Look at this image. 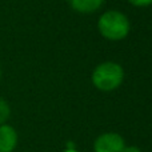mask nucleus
Wrapping results in <instances>:
<instances>
[{"instance_id": "obj_3", "label": "nucleus", "mask_w": 152, "mask_h": 152, "mask_svg": "<svg viewBox=\"0 0 152 152\" xmlns=\"http://www.w3.org/2000/svg\"><path fill=\"white\" fill-rule=\"evenodd\" d=\"M124 147V137L116 132L102 134L94 142V152H123Z\"/></svg>"}, {"instance_id": "obj_7", "label": "nucleus", "mask_w": 152, "mask_h": 152, "mask_svg": "<svg viewBox=\"0 0 152 152\" xmlns=\"http://www.w3.org/2000/svg\"><path fill=\"white\" fill-rule=\"evenodd\" d=\"M128 3L137 8H144L152 5V0H128Z\"/></svg>"}, {"instance_id": "obj_2", "label": "nucleus", "mask_w": 152, "mask_h": 152, "mask_svg": "<svg viewBox=\"0 0 152 152\" xmlns=\"http://www.w3.org/2000/svg\"><path fill=\"white\" fill-rule=\"evenodd\" d=\"M91 80L99 91H115L123 84L124 69L116 61H103L95 67Z\"/></svg>"}, {"instance_id": "obj_6", "label": "nucleus", "mask_w": 152, "mask_h": 152, "mask_svg": "<svg viewBox=\"0 0 152 152\" xmlns=\"http://www.w3.org/2000/svg\"><path fill=\"white\" fill-rule=\"evenodd\" d=\"M10 115H11L10 104L3 97H0V124H4L10 119Z\"/></svg>"}, {"instance_id": "obj_10", "label": "nucleus", "mask_w": 152, "mask_h": 152, "mask_svg": "<svg viewBox=\"0 0 152 152\" xmlns=\"http://www.w3.org/2000/svg\"><path fill=\"white\" fill-rule=\"evenodd\" d=\"M0 76H1V71H0Z\"/></svg>"}, {"instance_id": "obj_5", "label": "nucleus", "mask_w": 152, "mask_h": 152, "mask_svg": "<svg viewBox=\"0 0 152 152\" xmlns=\"http://www.w3.org/2000/svg\"><path fill=\"white\" fill-rule=\"evenodd\" d=\"M68 4L75 12L89 15L99 11L104 4V0H68Z\"/></svg>"}, {"instance_id": "obj_9", "label": "nucleus", "mask_w": 152, "mask_h": 152, "mask_svg": "<svg viewBox=\"0 0 152 152\" xmlns=\"http://www.w3.org/2000/svg\"><path fill=\"white\" fill-rule=\"evenodd\" d=\"M63 152H77L75 150V148H67V150H64Z\"/></svg>"}, {"instance_id": "obj_8", "label": "nucleus", "mask_w": 152, "mask_h": 152, "mask_svg": "<svg viewBox=\"0 0 152 152\" xmlns=\"http://www.w3.org/2000/svg\"><path fill=\"white\" fill-rule=\"evenodd\" d=\"M123 152H143L142 148L137 147V145H126L123 148Z\"/></svg>"}, {"instance_id": "obj_1", "label": "nucleus", "mask_w": 152, "mask_h": 152, "mask_svg": "<svg viewBox=\"0 0 152 152\" xmlns=\"http://www.w3.org/2000/svg\"><path fill=\"white\" fill-rule=\"evenodd\" d=\"M99 34L111 42H120L128 36L131 31L129 19L118 10H110L102 13L97 20Z\"/></svg>"}, {"instance_id": "obj_4", "label": "nucleus", "mask_w": 152, "mask_h": 152, "mask_svg": "<svg viewBox=\"0 0 152 152\" xmlns=\"http://www.w3.org/2000/svg\"><path fill=\"white\" fill-rule=\"evenodd\" d=\"M18 145V132L10 124H0V152H13Z\"/></svg>"}]
</instances>
